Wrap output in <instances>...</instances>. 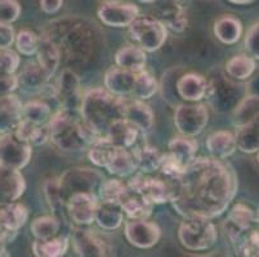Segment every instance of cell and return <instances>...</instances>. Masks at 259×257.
<instances>
[{"instance_id": "cell-1", "label": "cell", "mask_w": 259, "mask_h": 257, "mask_svg": "<svg viewBox=\"0 0 259 257\" xmlns=\"http://www.w3.org/2000/svg\"><path fill=\"white\" fill-rule=\"evenodd\" d=\"M173 204L181 216L214 219L222 215L237 193V175L225 160L200 157L186 166L178 178L170 179Z\"/></svg>"}, {"instance_id": "cell-2", "label": "cell", "mask_w": 259, "mask_h": 257, "mask_svg": "<svg viewBox=\"0 0 259 257\" xmlns=\"http://www.w3.org/2000/svg\"><path fill=\"white\" fill-rule=\"evenodd\" d=\"M126 103L124 98L114 95L107 89L97 88L83 96L79 112L84 124L101 138L106 135L112 122L125 119Z\"/></svg>"}, {"instance_id": "cell-3", "label": "cell", "mask_w": 259, "mask_h": 257, "mask_svg": "<svg viewBox=\"0 0 259 257\" xmlns=\"http://www.w3.org/2000/svg\"><path fill=\"white\" fill-rule=\"evenodd\" d=\"M80 112L61 108L57 113L52 115L48 122L49 140L62 152H80L87 149L98 138L84 124Z\"/></svg>"}, {"instance_id": "cell-4", "label": "cell", "mask_w": 259, "mask_h": 257, "mask_svg": "<svg viewBox=\"0 0 259 257\" xmlns=\"http://www.w3.org/2000/svg\"><path fill=\"white\" fill-rule=\"evenodd\" d=\"M178 239L180 243L188 251H206L217 243L218 239L217 226L209 218H202V216L183 218L182 224L178 229Z\"/></svg>"}, {"instance_id": "cell-5", "label": "cell", "mask_w": 259, "mask_h": 257, "mask_svg": "<svg viewBox=\"0 0 259 257\" xmlns=\"http://www.w3.org/2000/svg\"><path fill=\"white\" fill-rule=\"evenodd\" d=\"M128 27L132 39L145 52L159 50L168 40L165 23L151 16H138Z\"/></svg>"}, {"instance_id": "cell-6", "label": "cell", "mask_w": 259, "mask_h": 257, "mask_svg": "<svg viewBox=\"0 0 259 257\" xmlns=\"http://www.w3.org/2000/svg\"><path fill=\"white\" fill-rule=\"evenodd\" d=\"M209 121V111L201 103L186 102L174 111V125L181 135L192 136L202 133Z\"/></svg>"}, {"instance_id": "cell-7", "label": "cell", "mask_w": 259, "mask_h": 257, "mask_svg": "<svg viewBox=\"0 0 259 257\" xmlns=\"http://www.w3.org/2000/svg\"><path fill=\"white\" fill-rule=\"evenodd\" d=\"M128 187L136 192L141 193L150 203L162 204L171 201L173 188L170 179L168 178H152L146 174H133L128 181Z\"/></svg>"}, {"instance_id": "cell-8", "label": "cell", "mask_w": 259, "mask_h": 257, "mask_svg": "<svg viewBox=\"0 0 259 257\" xmlns=\"http://www.w3.org/2000/svg\"><path fill=\"white\" fill-rule=\"evenodd\" d=\"M32 147L15 135L7 133L0 136V165L21 170L30 162Z\"/></svg>"}, {"instance_id": "cell-9", "label": "cell", "mask_w": 259, "mask_h": 257, "mask_svg": "<svg viewBox=\"0 0 259 257\" xmlns=\"http://www.w3.org/2000/svg\"><path fill=\"white\" fill-rule=\"evenodd\" d=\"M125 238L136 248L148 249L159 243L161 229L147 219H131L125 223Z\"/></svg>"}, {"instance_id": "cell-10", "label": "cell", "mask_w": 259, "mask_h": 257, "mask_svg": "<svg viewBox=\"0 0 259 257\" xmlns=\"http://www.w3.org/2000/svg\"><path fill=\"white\" fill-rule=\"evenodd\" d=\"M98 197L91 192H77L67 198V215L76 225L88 226L96 220Z\"/></svg>"}, {"instance_id": "cell-11", "label": "cell", "mask_w": 259, "mask_h": 257, "mask_svg": "<svg viewBox=\"0 0 259 257\" xmlns=\"http://www.w3.org/2000/svg\"><path fill=\"white\" fill-rule=\"evenodd\" d=\"M58 179L67 198L77 192L94 193V189L102 181V176L98 171L92 169H80V167L67 170Z\"/></svg>"}, {"instance_id": "cell-12", "label": "cell", "mask_w": 259, "mask_h": 257, "mask_svg": "<svg viewBox=\"0 0 259 257\" xmlns=\"http://www.w3.org/2000/svg\"><path fill=\"white\" fill-rule=\"evenodd\" d=\"M255 223V211L246 204L237 203L230 210L223 226L231 243L236 247L245 233Z\"/></svg>"}, {"instance_id": "cell-13", "label": "cell", "mask_w": 259, "mask_h": 257, "mask_svg": "<svg viewBox=\"0 0 259 257\" xmlns=\"http://www.w3.org/2000/svg\"><path fill=\"white\" fill-rule=\"evenodd\" d=\"M98 18L101 22L110 27H128L134 18L140 16V9L132 3L106 2L98 8Z\"/></svg>"}, {"instance_id": "cell-14", "label": "cell", "mask_w": 259, "mask_h": 257, "mask_svg": "<svg viewBox=\"0 0 259 257\" xmlns=\"http://www.w3.org/2000/svg\"><path fill=\"white\" fill-rule=\"evenodd\" d=\"M56 96L65 110L79 112L83 102V93L80 86V79L74 71L65 70L61 74L58 88L56 89Z\"/></svg>"}, {"instance_id": "cell-15", "label": "cell", "mask_w": 259, "mask_h": 257, "mask_svg": "<svg viewBox=\"0 0 259 257\" xmlns=\"http://www.w3.org/2000/svg\"><path fill=\"white\" fill-rule=\"evenodd\" d=\"M71 243L75 253L83 257H102L110 252L105 240L83 225H77L72 230Z\"/></svg>"}, {"instance_id": "cell-16", "label": "cell", "mask_w": 259, "mask_h": 257, "mask_svg": "<svg viewBox=\"0 0 259 257\" xmlns=\"http://www.w3.org/2000/svg\"><path fill=\"white\" fill-rule=\"evenodd\" d=\"M26 190V181L20 170L0 165V206L17 202Z\"/></svg>"}, {"instance_id": "cell-17", "label": "cell", "mask_w": 259, "mask_h": 257, "mask_svg": "<svg viewBox=\"0 0 259 257\" xmlns=\"http://www.w3.org/2000/svg\"><path fill=\"white\" fill-rule=\"evenodd\" d=\"M177 93L185 102L196 103L206 98L209 81L202 75L188 72L177 80Z\"/></svg>"}, {"instance_id": "cell-18", "label": "cell", "mask_w": 259, "mask_h": 257, "mask_svg": "<svg viewBox=\"0 0 259 257\" xmlns=\"http://www.w3.org/2000/svg\"><path fill=\"white\" fill-rule=\"evenodd\" d=\"M22 107L20 98L13 94L0 96V134L15 131L22 116Z\"/></svg>"}, {"instance_id": "cell-19", "label": "cell", "mask_w": 259, "mask_h": 257, "mask_svg": "<svg viewBox=\"0 0 259 257\" xmlns=\"http://www.w3.org/2000/svg\"><path fill=\"white\" fill-rule=\"evenodd\" d=\"M140 130L129 120L120 119L110 125L106 131V138L117 148L131 149L137 141Z\"/></svg>"}, {"instance_id": "cell-20", "label": "cell", "mask_w": 259, "mask_h": 257, "mask_svg": "<svg viewBox=\"0 0 259 257\" xmlns=\"http://www.w3.org/2000/svg\"><path fill=\"white\" fill-rule=\"evenodd\" d=\"M136 74L120 68L117 66L108 68L105 74V88L116 96L132 95Z\"/></svg>"}, {"instance_id": "cell-21", "label": "cell", "mask_w": 259, "mask_h": 257, "mask_svg": "<svg viewBox=\"0 0 259 257\" xmlns=\"http://www.w3.org/2000/svg\"><path fill=\"white\" fill-rule=\"evenodd\" d=\"M236 147L242 153H256L259 150V115L245 124L236 126L235 131Z\"/></svg>"}, {"instance_id": "cell-22", "label": "cell", "mask_w": 259, "mask_h": 257, "mask_svg": "<svg viewBox=\"0 0 259 257\" xmlns=\"http://www.w3.org/2000/svg\"><path fill=\"white\" fill-rule=\"evenodd\" d=\"M119 204L129 219H148L154 209V204L150 203L141 193L129 187L122 194Z\"/></svg>"}, {"instance_id": "cell-23", "label": "cell", "mask_w": 259, "mask_h": 257, "mask_svg": "<svg viewBox=\"0 0 259 257\" xmlns=\"http://www.w3.org/2000/svg\"><path fill=\"white\" fill-rule=\"evenodd\" d=\"M44 194H46L47 202L49 204V209L53 212V216L58 219L61 223H67V197L61 187L60 179L52 178L44 183Z\"/></svg>"}, {"instance_id": "cell-24", "label": "cell", "mask_w": 259, "mask_h": 257, "mask_svg": "<svg viewBox=\"0 0 259 257\" xmlns=\"http://www.w3.org/2000/svg\"><path fill=\"white\" fill-rule=\"evenodd\" d=\"M205 145L211 157L220 160L228 159L237 149L235 135L227 130L214 131L208 136Z\"/></svg>"}, {"instance_id": "cell-25", "label": "cell", "mask_w": 259, "mask_h": 257, "mask_svg": "<svg viewBox=\"0 0 259 257\" xmlns=\"http://www.w3.org/2000/svg\"><path fill=\"white\" fill-rule=\"evenodd\" d=\"M115 63L117 67L138 74L145 70L147 63L146 52L138 45H126L120 48L115 54Z\"/></svg>"}, {"instance_id": "cell-26", "label": "cell", "mask_w": 259, "mask_h": 257, "mask_svg": "<svg viewBox=\"0 0 259 257\" xmlns=\"http://www.w3.org/2000/svg\"><path fill=\"white\" fill-rule=\"evenodd\" d=\"M29 220V210L23 204L13 203L0 206V229L17 233Z\"/></svg>"}, {"instance_id": "cell-27", "label": "cell", "mask_w": 259, "mask_h": 257, "mask_svg": "<svg viewBox=\"0 0 259 257\" xmlns=\"http://www.w3.org/2000/svg\"><path fill=\"white\" fill-rule=\"evenodd\" d=\"M214 35L222 44L234 45L242 36V23L239 18L227 14L214 23Z\"/></svg>"}, {"instance_id": "cell-28", "label": "cell", "mask_w": 259, "mask_h": 257, "mask_svg": "<svg viewBox=\"0 0 259 257\" xmlns=\"http://www.w3.org/2000/svg\"><path fill=\"white\" fill-rule=\"evenodd\" d=\"M13 133L18 139L30 144L31 147L43 145L49 140L48 124L37 125L25 119L21 120Z\"/></svg>"}, {"instance_id": "cell-29", "label": "cell", "mask_w": 259, "mask_h": 257, "mask_svg": "<svg viewBox=\"0 0 259 257\" xmlns=\"http://www.w3.org/2000/svg\"><path fill=\"white\" fill-rule=\"evenodd\" d=\"M105 169L111 175L117 176V178H128L136 174L138 167L133 150L117 148L112 160Z\"/></svg>"}, {"instance_id": "cell-30", "label": "cell", "mask_w": 259, "mask_h": 257, "mask_svg": "<svg viewBox=\"0 0 259 257\" xmlns=\"http://www.w3.org/2000/svg\"><path fill=\"white\" fill-rule=\"evenodd\" d=\"M70 246L69 235L58 234L49 239H36L32 243V252L37 257H61Z\"/></svg>"}, {"instance_id": "cell-31", "label": "cell", "mask_w": 259, "mask_h": 257, "mask_svg": "<svg viewBox=\"0 0 259 257\" xmlns=\"http://www.w3.org/2000/svg\"><path fill=\"white\" fill-rule=\"evenodd\" d=\"M36 54L37 63L41 66V68L46 71V74L51 79L60 66V50L49 37L43 36L39 40V48H37Z\"/></svg>"}, {"instance_id": "cell-32", "label": "cell", "mask_w": 259, "mask_h": 257, "mask_svg": "<svg viewBox=\"0 0 259 257\" xmlns=\"http://www.w3.org/2000/svg\"><path fill=\"white\" fill-rule=\"evenodd\" d=\"M49 77L39 63H27L18 75V86L26 91L41 90L48 82Z\"/></svg>"}, {"instance_id": "cell-33", "label": "cell", "mask_w": 259, "mask_h": 257, "mask_svg": "<svg viewBox=\"0 0 259 257\" xmlns=\"http://www.w3.org/2000/svg\"><path fill=\"white\" fill-rule=\"evenodd\" d=\"M125 119L138 127L140 131H147L154 126V111L143 100H134L126 103Z\"/></svg>"}, {"instance_id": "cell-34", "label": "cell", "mask_w": 259, "mask_h": 257, "mask_svg": "<svg viewBox=\"0 0 259 257\" xmlns=\"http://www.w3.org/2000/svg\"><path fill=\"white\" fill-rule=\"evenodd\" d=\"M96 223L101 229L112 232L119 229L124 223V211L120 204L115 203H98L97 212H96Z\"/></svg>"}, {"instance_id": "cell-35", "label": "cell", "mask_w": 259, "mask_h": 257, "mask_svg": "<svg viewBox=\"0 0 259 257\" xmlns=\"http://www.w3.org/2000/svg\"><path fill=\"white\" fill-rule=\"evenodd\" d=\"M256 68L255 60L248 54H236L232 56L230 60L226 62L225 70L226 74L237 81H244L248 80Z\"/></svg>"}, {"instance_id": "cell-36", "label": "cell", "mask_w": 259, "mask_h": 257, "mask_svg": "<svg viewBox=\"0 0 259 257\" xmlns=\"http://www.w3.org/2000/svg\"><path fill=\"white\" fill-rule=\"evenodd\" d=\"M197 148V141L192 136H176L169 141V153L185 166L196 159Z\"/></svg>"}, {"instance_id": "cell-37", "label": "cell", "mask_w": 259, "mask_h": 257, "mask_svg": "<svg viewBox=\"0 0 259 257\" xmlns=\"http://www.w3.org/2000/svg\"><path fill=\"white\" fill-rule=\"evenodd\" d=\"M133 153L141 173L152 174L160 171L162 153L157 148L152 145H142L137 149H133Z\"/></svg>"}, {"instance_id": "cell-38", "label": "cell", "mask_w": 259, "mask_h": 257, "mask_svg": "<svg viewBox=\"0 0 259 257\" xmlns=\"http://www.w3.org/2000/svg\"><path fill=\"white\" fill-rule=\"evenodd\" d=\"M117 147H115L106 136L97 138L88 147V159L97 167H106L114 157Z\"/></svg>"}, {"instance_id": "cell-39", "label": "cell", "mask_w": 259, "mask_h": 257, "mask_svg": "<svg viewBox=\"0 0 259 257\" xmlns=\"http://www.w3.org/2000/svg\"><path fill=\"white\" fill-rule=\"evenodd\" d=\"M126 189H128V184L120 179H106L98 185V199L103 203L119 204Z\"/></svg>"}, {"instance_id": "cell-40", "label": "cell", "mask_w": 259, "mask_h": 257, "mask_svg": "<svg viewBox=\"0 0 259 257\" xmlns=\"http://www.w3.org/2000/svg\"><path fill=\"white\" fill-rule=\"evenodd\" d=\"M62 223L53 215L39 216L31 223L30 230L36 239H49L60 234Z\"/></svg>"}, {"instance_id": "cell-41", "label": "cell", "mask_w": 259, "mask_h": 257, "mask_svg": "<svg viewBox=\"0 0 259 257\" xmlns=\"http://www.w3.org/2000/svg\"><path fill=\"white\" fill-rule=\"evenodd\" d=\"M157 89H159V85L154 75L143 70L136 74L132 95L138 100H148L157 93Z\"/></svg>"}, {"instance_id": "cell-42", "label": "cell", "mask_w": 259, "mask_h": 257, "mask_svg": "<svg viewBox=\"0 0 259 257\" xmlns=\"http://www.w3.org/2000/svg\"><path fill=\"white\" fill-rule=\"evenodd\" d=\"M259 115V96L250 95L246 96L235 108L234 125L235 127L245 124L254 116Z\"/></svg>"}, {"instance_id": "cell-43", "label": "cell", "mask_w": 259, "mask_h": 257, "mask_svg": "<svg viewBox=\"0 0 259 257\" xmlns=\"http://www.w3.org/2000/svg\"><path fill=\"white\" fill-rule=\"evenodd\" d=\"M22 116L27 121H31L37 125L48 124L52 117V111L47 103L44 102H29L23 105Z\"/></svg>"}, {"instance_id": "cell-44", "label": "cell", "mask_w": 259, "mask_h": 257, "mask_svg": "<svg viewBox=\"0 0 259 257\" xmlns=\"http://www.w3.org/2000/svg\"><path fill=\"white\" fill-rule=\"evenodd\" d=\"M236 249L244 256H259V224H254L237 243Z\"/></svg>"}, {"instance_id": "cell-45", "label": "cell", "mask_w": 259, "mask_h": 257, "mask_svg": "<svg viewBox=\"0 0 259 257\" xmlns=\"http://www.w3.org/2000/svg\"><path fill=\"white\" fill-rule=\"evenodd\" d=\"M39 40L40 37L35 32L30 30H22L16 35L15 39L17 52L27 57L36 54L37 48H39Z\"/></svg>"}, {"instance_id": "cell-46", "label": "cell", "mask_w": 259, "mask_h": 257, "mask_svg": "<svg viewBox=\"0 0 259 257\" xmlns=\"http://www.w3.org/2000/svg\"><path fill=\"white\" fill-rule=\"evenodd\" d=\"M186 166L181 164L178 160L174 157L171 153H162L161 166H160V171L162 175L168 179H176L185 171Z\"/></svg>"}, {"instance_id": "cell-47", "label": "cell", "mask_w": 259, "mask_h": 257, "mask_svg": "<svg viewBox=\"0 0 259 257\" xmlns=\"http://www.w3.org/2000/svg\"><path fill=\"white\" fill-rule=\"evenodd\" d=\"M20 67V57L11 48L0 49V72L15 74Z\"/></svg>"}, {"instance_id": "cell-48", "label": "cell", "mask_w": 259, "mask_h": 257, "mask_svg": "<svg viewBox=\"0 0 259 257\" xmlns=\"http://www.w3.org/2000/svg\"><path fill=\"white\" fill-rule=\"evenodd\" d=\"M21 16V6L17 0H0V22L13 23Z\"/></svg>"}, {"instance_id": "cell-49", "label": "cell", "mask_w": 259, "mask_h": 257, "mask_svg": "<svg viewBox=\"0 0 259 257\" xmlns=\"http://www.w3.org/2000/svg\"><path fill=\"white\" fill-rule=\"evenodd\" d=\"M245 48L249 56L259 61V22L254 23L245 36Z\"/></svg>"}, {"instance_id": "cell-50", "label": "cell", "mask_w": 259, "mask_h": 257, "mask_svg": "<svg viewBox=\"0 0 259 257\" xmlns=\"http://www.w3.org/2000/svg\"><path fill=\"white\" fill-rule=\"evenodd\" d=\"M18 88V76L0 72V96L12 94Z\"/></svg>"}, {"instance_id": "cell-51", "label": "cell", "mask_w": 259, "mask_h": 257, "mask_svg": "<svg viewBox=\"0 0 259 257\" xmlns=\"http://www.w3.org/2000/svg\"><path fill=\"white\" fill-rule=\"evenodd\" d=\"M16 34L11 23L0 22V49L11 48L12 44L15 42Z\"/></svg>"}, {"instance_id": "cell-52", "label": "cell", "mask_w": 259, "mask_h": 257, "mask_svg": "<svg viewBox=\"0 0 259 257\" xmlns=\"http://www.w3.org/2000/svg\"><path fill=\"white\" fill-rule=\"evenodd\" d=\"M63 6V0H40V7L48 14L57 13Z\"/></svg>"}, {"instance_id": "cell-53", "label": "cell", "mask_w": 259, "mask_h": 257, "mask_svg": "<svg viewBox=\"0 0 259 257\" xmlns=\"http://www.w3.org/2000/svg\"><path fill=\"white\" fill-rule=\"evenodd\" d=\"M230 3L237 4V6H246V4L254 3L255 0H228Z\"/></svg>"}, {"instance_id": "cell-54", "label": "cell", "mask_w": 259, "mask_h": 257, "mask_svg": "<svg viewBox=\"0 0 259 257\" xmlns=\"http://www.w3.org/2000/svg\"><path fill=\"white\" fill-rule=\"evenodd\" d=\"M140 2H142V3H147V4H154L156 3L157 0H140Z\"/></svg>"}, {"instance_id": "cell-55", "label": "cell", "mask_w": 259, "mask_h": 257, "mask_svg": "<svg viewBox=\"0 0 259 257\" xmlns=\"http://www.w3.org/2000/svg\"><path fill=\"white\" fill-rule=\"evenodd\" d=\"M255 221L256 224H259V209L255 211Z\"/></svg>"}, {"instance_id": "cell-56", "label": "cell", "mask_w": 259, "mask_h": 257, "mask_svg": "<svg viewBox=\"0 0 259 257\" xmlns=\"http://www.w3.org/2000/svg\"><path fill=\"white\" fill-rule=\"evenodd\" d=\"M256 161H258V164H259V150L256 152Z\"/></svg>"}, {"instance_id": "cell-57", "label": "cell", "mask_w": 259, "mask_h": 257, "mask_svg": "<svg viewBox=\"0 0 259 257\" xmlns=\"http://www.w3.org/2000/svg\"><path fill=\"white\" fill-rule=\"evenodd\" d=\"M105 2H116V0H105Z\"/></svg>"}]
</instances>
